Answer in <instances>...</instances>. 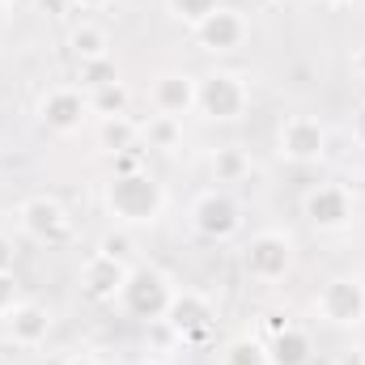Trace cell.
<instances>
[{"label": "cell", "mask_w": 365, "mask_h": 365, "mask_svg": "<svg viewBox=\"0 0 365 365\" xmlns=\"http://www.w3.org/2000/svg\"><path fill=\"white\" fill-rule=\"evenodd\" d=\"M166 187L158 175H149L145 166L140 170H128V175H110L102 182V208L115 225L123 230H149L166 217Z\"/></svg>", "instance_id": "6da1fadb"}, {"label": "cell", "mask_w": 365, "mask_h": 365, "mask_svg": "<svg viewBox=\"0 0 365 365\" xmlns=\"http://www.w3.org/2000/svg\"><path fill=\"white\" fill-rule=\"evenodd\" d=\"M251 110V86L238 68H208L200 77L195 93V115H204L208 123H238Z\"/></svg>", "instance_id": "7a4b0ae2"}, {"label": "cell", "mask_w": 365, "mask_h": 365, "mask_svg": "<svg viewBox=\"0 0 365 365\" xmlns=\"http://www.w3.org/2000/svg\"><path fill=\"white\" fill-rule=\"evenodd\" d=\"M314 314L327 327L357 331L365 327V276L361 272H336L327 276L314 293Z\"/></svg>", "instance_id": "3957f363"}, {"label": "cell", "mask_w": 365, "mask_h": 365, "mask_svg": "<svg viewBox=\"0 0 365 365\" xmlns=\"http://www.w3.org/2000/svg\"><path fill=\"white\" fill-rule=\"evenodd\" d=\"M302 217L319 234H344L357 221V195L344 182H310L302 191Z\"/></svg>", "instance_id": "277c9868"}, {"label": "cell", "mask_w": 365, "mask_h": 365, "mask_svg": "<svg viewBox=\"0 0 365 365\" xmlns=\"http://www.w3.org/2000/svg\"><path fill=\"white\" fill-rule=\"evenodd\" d=\"M170 302H175V280L162 268H132L123 293H119V310L136 323H162Z\"/></svg>", "instance_id": "5b68a950"}, {"label": "cell", "mask_w": 365, "mask_h": 365, "mask_svg": "<svg viewBox=\"0 0 365 365\" xmlns=\"http://www.w3.org/2000/svg\"><path fill=\"white\" fill-rule=\"evenodd\" d=\"M297 264V242L284 230H259L251 234V242L242 247V272L255 284H276L293 272Z\"/></svg>", "instance_id": "8992f818"}, {"label": "cell", "mask_w": 365, "mask_h": 365, "mask_svg": "<svg viewBox=\"0 0 365 365\" xmlns=\"http://www.w3.org/2000/svg\"><path fill=\"white\" fill-rule=\"evenodd\" d=\"M191 230L208 242H230L242 234V204L225 187H208L191 200Z\"/></svg>", "instance_id": "52a82bcc"}, {"label": "cell", "mask_w": 365, "mask_h": 365, "mask_svg": "<svg viewBox=\"0 0 365 365\" xmlns=\"http://www.w3.org/2000/svg\"><path fill=\"white\" fill-rule=\"evenodd\" d=\"M17 230L30 238V242H43V247H60L73 238V212L56 200V195H30L17 204Z\"/></svg>", "instance_id": "ba28073f"}, {"label": "cell", "mask_w": 365, "mask_h": 365, "mask_svg": "<svg viewBox=\"0 0 365 365\" xmlns=\"http://www.w3.org/2000/svg\"><path fill=\"white\" fill-rule=\"evenodd\" d=\"M276 153L293 166H314L327 158V128L314 115H284L276 128Z\"/></svg>", "instance_id": "9c48e42d"}, {"label": "cell", "mask_w": 365, "mask_h": 365, "mask_svg": "<svg viewBox=\"0 0 365 365\" xmlns=\"http://www.w3.org/2000/svg\"><path fill=\"white\" fill-rule=\"evenodd\" d=\"M191 38H195V47L208 51V56H234V51H242L247 38H251V17H247L242 9H234V4H221L217 13H208V17L191 30Z\"/></svg>", "instance_id": "30bf717a"}, {"label": "cell", "mask_w": 365, "mask_h": 365, "mask_svg": "<svg viewBox=\"0 0 365 365\" xmlns=\"http://www.w3.org/2000/svg\"><path fill=\"white\" fill-rule=\"evenodd\" d=\"M93 119L90 110V93L81 86H51V90L38 98V123L56 136H73L81 132Z\"/></svg>", "instance_id": "8fae6325"}, {"label": "cell", "mask_w": 365, "mask_h": 365, "mask_svg": "<svg viewBox=\"0 0 365 365\" xmlns=\"http://www.w3.org/2000/svg\"><path fill=\"white\" fill-rule=\"evenodd\" d=\"M195 93H200V77L182 73V68H166L149 81V106L153 115H170V119H187L195 115Z\"/></svg>", "instance_id": "7c38bea8"}, {"label": "cell", "mask_w": 365, "mask_h": 365, "mask_svg": "<svg viewBox=\"0 0 365 365\" xmlns=\"http://www.w3.org/2000/svg\"><path fill=\"white\" fill-rule=\"evenodd\" d=\"M128 276H132V264L128 259L106 255V251H93L90 259L81 264V272H77V284H81V293L90 302H119Z\"/></svg>", "instance_id": "4fadbf2b"}, {"label": "cell", "mask_w": 365, "mask_h": 365, "mask_svg": "<svg viewBox=\"0 0 365 365\" xmlns=\"http://www.w3.org/2000/svg\"><path fill=\"white\" fill-rule=\"evenodd\" d=\"M162 323H166L175 336H182V340H200V336L217 323V306H212V297L200 293V289H175V302H170V310H166Z\"/></svg>", "instance_id": "5bb4252c"}, {"label": "cell", "mask_w": 365, "mask_h": 365, "mask_svg": "<svg viewBox=\"0 0 365 365\" xmlns=\"http://www.w3.org/2000/svg\"><path fill=\"white\" fill-rule=\"evenodd\" d=\"M51 327H56L51 310L38 306V302H21V306L4 319V331H9V340H13L17 349H38V344H47Z\"/></svg>", "instance_id": "9a60e30c"}, {"label": "cell", "mask_w": 365, "mask_h": 365, "mask_svg": "<svg viewBox=\"0 0 365 365\" xmlns=\"http://www.w3.org/2000/svg\"><path fill=\"white\" fill-rule=\"evenodd\" d=\"M110 47H115L110 30H106L102 21H93V17H81V21L68 30V51H73V60H77V64L110 60Z\"/></svg>", "instance_id": "2e32d148"}, {"label": "cell", "mask_w": 365, "mask_h": 365, "mask_svg": "<svg viewBox=\"0 0 365 365\" xmlns=\"http://www.w3.org/2000/svg\"><path fill=\"white\" fill-rule=\"evenodd\" d=\"M268 361L272 365H310L314 361V340L306 327L289 323L276 336H268Z\"/></svg>", "instance_id": "e0dca14e"}, {"label": "cell", "mask_w": 365, "mask_h": 365, "mask_svg": "<svg viewBox=\"0 0 365 365\" xmlns=\"http://www.w3.org/2000/svg\"><path fill=\"white\" fill-rule=\"evenodd\" d=\"M98 140L102 149L115 158V153H132V149H145L140 145V123L132 115H115V119H98Z\"/></svg>", "instance_id": "ac0fdd59"}, {"label": "cell", "mask_w": 365, "mask_h": 365, "mask_svg": "<svg viewBox=\"0 0 365 365\" xmlns=\"http://www.w3.org/2000/svg\"><path fill=\"white\" fill-rule=\"evenodd\" d=\"M140 145H145V149H158V153H179L182 149V119L149 115V119L140 123Z\"/></svg>", "instance_id": "d6986e66"}, {"label": "cell", "mask_w": 365, "mask_h": 365, "mask_svg": "<svg viewBox=\"0 0 365 365\" xmlns=\"http://www.w3.org/2000/svg\"><path fill=\"white\" fill-rule=\"evenodd\" d=\"M208 170H212V182H242L251 179L255 162H251V153L242 145H225V149H217L208 158Z\"/></svg>", "instance_id": "ffe728a7"}, {"label": "cell", "mask_w": 365, "mask_h": 365, "mask_svg": "<svg viewBox=\"0 0 365 365\" xmlns=\"http://www.w3.org/2000/svg\"><path fill=\"white\" fill-rule=\"evenodd\" d=\"M86 93H90L93 119H115V115H128V106H132V90L123 81H110V86H98Z\"/></svg>", "instance_id": "44dd1931"}, {"label": "cell", "mask_w": 365, "mask_h": 365, "mask_svg": "<svg viewBox=\"0 0 365 365\" xmlns=\"http://www.w3.org/2000/svg\"><path fill=\"white\" fill-rule=\"evenodd\" d=\"M221 365H272L268 361V340L234 336V340L221 349Z\"/></svg>", "instance_id": "7402d4cb"}, {"label": "cell", "mask_w": 365, "mask_h": 365, "mask_svg": "<svg viewBox=\"0 0 365 365\" xmlns=\"http://www.w3.org/2000/svg\"><path fill=\"white\" fill-rule=\"evenodd\" d=\"M221 4H225V0H166V13H170L175 21H182V26L195 30V26H200L208 13H217Z\"/></svg>", "instance_id": "603a6c76"}, {"label": "cell", "mask_w": 365, "mask_h": 365, "mask_svg": "<svg viewBox=\"0 0 365 365\" xmlns=\"http://www.w3.org/2000/svg\"><path fill=\"white\" fill-rule=\"evenodd\" d=\"M77 81H81V90H98V86L119 81V68H115V60H90V64H77Z\"/></svg>", "instance_id": "cb8c5ba5"}, {"label": "cell", "mask_w": 365, "mask_h": 365, "mask_svg": "<svg viewBox=\"0 0 365 365\" xmlns=\"http://www.w3.org/2000/svg\"><path fill=\"white\" fill-rule=\"evenodd\" d=\"M26 302V293H21V280H17V272H0V323L17 310Z\"/></svg>", "instance_id": "d4e9b609"}, {"label": "cell", "mask_w": 365, "mask_h": 365, "mask_svg": "<svg viewBox=\"0 0 365 365\" xmlns=\"http://www.w3.org/2000/svg\"><path fill=\"white\" fill-rule=\"evenodd\" d=\"M349 136H353L357 149H365V102H357L353 115H349Z\"/></svg>", "instance_id": "484cf974"}, {"label": "cell", "mask_w": 365, "mask_h": 365, "mask_svg": "<svg viewBox=\"0 0 365 365\" xmlns=\"http://www.w3.org/2000/svg\"><path fill=\"white\" fill-rule=\"evenodd\" d=\"M98 251H106V255H119V259H128V251H132V242H128L123 234H106V238L98 242Z\"/></svg>", "instance_id": "4316f807"}, {"label": "cell", "mask_w": 365, "mask_h": 365, "mask_svg": "<svg viewBox=\"0 0 365 365\" xmlns=\"http://www.w3.org/2000/svg\"><path fill=\"white\" fill-rule=\"evenodd\" d=\"M34 4H38V13H47V17H68V13H77L73 0H34Z\"/></svg>", "instance_id": "83f0119b"}, {"label": "cell", "mask_w": 365, "mask_h": 365, "mask_svg": "<svg viewBox=\"0 0 365 365\" xmlns=\"http://www.w3.org/2000/svg\"><path fill=\"white\" fill-rule=\"evenodd\" d=\"M128 170H140V149H132V153H115V170H110V175H128Z\"/></svg>", "instance_id": "f1b7e54d"}, {"label": "cell", "mask_w": 365, "mask_h": 365, "mask_svg": "<svg viewBox=\"0 0 365 365\" xmlns=\"http://www.w3.org/2000/svg\"><path fill=\"white\" fill-rule=\"evenodd\" d=\"M13 264H17V247L9 234H0V272H13Z\"/></svg>", "instance_id": "f546056e"}, {"label": "cell", "mask_w": 365, "mask_h": 365, "mask_svg": "<svg viewBox=\"0 0 365 365\" xmlns=\"http://www.w3.org/2000/svg\"><path fill=\"white\" fill-rule=\"evenodd\" d=\"M115 0H73V9L77 13H102V9H110Z\"/></svg>", "instance_id": "4dcf8cb0"}, {"label": "cell", "mask_w": 365, "mask_h": 365, "mask_svg": "<svg viewBox=\"0 0 365 365\" xmlns=\"http://www.w3.org/2000/svg\"><path fill=\"white\" fill-rule=\"evenodd\" d=\"M353 73H357V77L365 81V38L357 43V47H353Z\"/></svg>", "instance_id": "1f68e13d"}, {"label": "cell", "mask_w": 365, "mask_h": 365, "mask_svg": "<svg viewBox=\"0 0 365 365\" xmlns=\"http://www.w3.org/2000/svg\"><path fill=\"white\" fill-rule=\"evenodd\" d=\"M64 365H102L98 357H90V353H77V357H68Z\"/></svg>", "instance_id": "d6a6232c"}, {"label": "cell", "mask_w": 365, "mask_h": 365, "mask_svg": "<svg viewBox=\"0 0 365 365\" xmlns=\"http://www.w3.org/2000/svg\"><path fill=\"white\" fill-rule=\"evenodd\" d=\"M327 9H344V4H353V0H323Z\"/></svg>", "instance_id": "836d02e7"}, {"label": "cell", "mask_w": 365, "mask_h": 365, "mask_svg": "<svg viewBox=\"0 0 365 365\" xmlns=\"http://www.w3.org/2000/svg\"><path fill=\"white\" fill-rule=\"evenodd\" d=\"M13 4H17V0H0V13H9V9H13Z\"/></svg>", "instance_id": "e575fe53"}, {"label": "cell", "mask_w": 365, "mask_h": 365, "mask_svg": "<svg viewBox=\"0 0 365 365\" xmlns=\"http://www.w3.org/2000/svg\"><path fill=\"white\" fill-rule=\"evenodd\" d=\"M140 365H166V361H158V357H145V361H140Z\"/></svg>", "instance_id": "d590c367"}]
</instances>
